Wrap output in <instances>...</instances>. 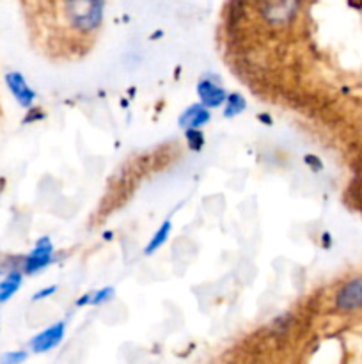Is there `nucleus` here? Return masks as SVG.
I'll use <instances>...</instances> for the list:
<instances>
[{
	"label": "nucleus",
	"mask_w": 362,
	"mask_h": 364,
	"mask_svg": "<svg viewBox=\"0 0 362 364\" xmlns=\"http://www.w3.org/2000/svg\"><path fill=\"white\" fill-rule=\"evenodd\" d=\"M66 11L71 23L80 31H92L102 20L99 0H66Z\"/></svg>",
	"instance_id": "nucleus-1"
},
{
	"label": "nucleus",
	"mask_w": 362,
	"mask_h": 364,
	"mask_svg": "<svg viewBox=\"0 0 362 364\" xmlns=\"http://www.w3.org/2000/svg\"><path fill=\"white\" fill-rule=\"evenodd\" d=\"M53 255V245L48 238H41L34 251L23 259V272L25 274H34L38 270L45 269L50 262H52Z\"/></svg>",
	"instance_id": "nucleus-2"
},
{
	"label": "nucleus",
	"mask_w": 362,
	"mask_h": 364,
	"mask_svg": "<svg viewBox=\"0 0 362 364\" xmlns=\"http://www.w3.org/2000/svg\"><path fill=\"white\" fill-rule=\"evenodd\" d=\"M336 306L343 311L362 308V277L350 281L341 288L336 297Z\"/></svg>",
	"instance_id": "nucleus-3"
},
{
	"label": "nucleus",
	"mask_w": 362,
	"mask_h": 364,
	"mask_svg": "<svg viewBox=\"0 0 362 364\" xmlns=\"http://www.w3.org/2000/svg\"><path fill=\"white\" fill-rule=\"evenodd\" d=\"M6 84H7V87H9V91L13 92L14 100H16V102L20 103L23 109H28V107L32 105L35 95H34V91L28 87V84L25 82V78L21 77L20 73H16V71H11V73H7Z\"/></svg>",
	"instance_id": "nucleus-4"
},
{
	"label": "nucleus",
	"mask_w": 362,
	"mask_h": 364,
	"mask_svg": "<svg viewBox=\"0 0 362 364\" xmlns=\"http://www.w3.org/2000/svg\"><path fill=\"white\" fill-rule=\"evenodd\" d=\"M64 338V322H59L55 323V326L48 327L46 331H43V333H39L38 336L34 338V340L31 341V348L34 352H48L52 350L53 347H57V345L62 341Z\"/></svg>",
	"instance_id": "nucleus-5"
},
{
	"label": "nucleus",
	"mask_w": 362,
	"mask_h": 364,
	"mask_svg": "<svg viewBox=\"0 0 362 364\" xmlns=\"http://www.w3.org/2000/svg\"><path fill=\"white\" fill-rule=\"evenodd\" d=\"M297 11V0H266L263 13H265L266 20L272 23H280V21L287 20L293 16Z\"/></svg>",
	"instance_id": "nucleus-6"
},
{
	"label": "nucleus",
	"mask_w": 362,
	"mask_h": 364,
	"mask_svg": "<svg viewBox=\"0 0 362 364\" xmlns=\"http://www.w3.org/2000/svg\"><path fill=\"white\" fill-rule=\"evenodd\" d=\"M199 96H201L202 105L208 107V109H213V107H220L224 102H226L227 95L219 84L212 80H202L201 84L197 85Z\"/></svg>",
	"instance_id": "nucleus-7"
},
{
	"label": "nucleus",
	"mask_w": 362,
	"mask_h": 364,
	"mask_svg": "<svg viewBox=\"0 0 362 364\" xmlns=\"http://www.w3.org/2000/svg\"><path fill=\"white\" fill-rule=\"evenodd\" d=\"M209 117L212 116H209L208 107L192 105V107H188L183 114H181L180 127L188 128V130H190V128H199V127H202V124L208 123Z\"/></svg>",
	"instance_id": "nucleus-8"
},
{
	"label": "nucleus",
	"mask_w": 362,
	"mask_h": 364,
	"mask_svg": "<svg viewBox=\"0 0 362 364\" xmlns=\"http://www.w3.org/2000/svg\"><path fill=\"white\" fill-rule=\"evenodd\" d=\"M21 272L18 270H11L9 274H6V279L0 281V304L9 301L14 294L18 291V288L21 287Z\"/></svg>",
	"instance_id": "nucleus-9"
},
{
	"label": "nucleus",
	"mask_w": 362,
	"mask_h": 364,
	"mask_svg": "<svg viewBox=\"0 0 362 364\" xmlns=\"http://www.w3.org/2000/svg\"><path fill=\"white\" fill-rule=\"evenodd\" d=\"M169 233H170V223H169V220H165V223H163V226L160 228L158 231H156L155 237H153L151 240H149V244L146 245V255H153L156 249L162 247V245L165 244Z\"/></svg>",
	"instance_id": "nucleus-10"
},
{
	"label": "nucleus",
	"mask_w": 362,
	"mask_h": 364,
	"mask_svg": "<svg viewBox=\"0 0 362 364\" xmlns=\"http://www.w3.org/2000/svg\"><path fill=\"white\" fill-rule=\"evenodd\" d=\"M245 109V100L240 95H231L226 98V110H224V116L233 117L236 114H240Z\"/></svg>",
	"instance_id": "nucleus-11"
},
{
	"label": "nucleus",
	"mask_w": 362,
	"mask_h": 364,
	"mask_svg": "<svg viewBox=\"0 0 362 364\" xmlns=\"http://www.w3.org/2000/svg\"><path fill=\"white\" fill-rule=\"evenodd\" d=\"M187 139L192 149H199L202 146V135L199 134L197 128H190V130L187 132Z\"/></svg>",
	"instance_id": "nucleus-12"
},
{
	"label": "nucleus",
	"mask_w": 362,
	"mask_h": 364,
	"mask_svg": "<svg viewBox=\"0 0 362 364\" xmlns=\"http://www.w3.org/2000/svg\"><path fill=\"white\" fill-rule=\"evenodd\" d=\"M27 359V354L25 352H11V354H6L2 358L4 363H11V364H18L21 361H25Z\"/></svg>",
	"instance_id": "nucleus-13"
},
{
	"label": "nucleus",
	"mask_w": 362,
	"mask_h": 364,
	"mask_svg": "<svg viewBox=\"0 0 362 364\" xmlns=\"http://www.w3.org/2000/svg\"><path fill=\"white\" fill-rule=\"evenodd\" d=\"M110 297H112V290H110V288H105V290L98 291V294L92 297L91 302H92V304H99V302L106 301V299H110Z\"/></svg>",
	"instance_id": "nucleus-14"
},
{
	"label": "nucleus",
	"mask_w": 362,
	"mask_h": 364,
	"mask_svg": "<svg viewBox=\"0 0 362 364\" xmlns=\"http://www.w3.org/2000/svg\"><path fill=\"white\" fill-rule=\"evenodd\" d=\"M53 291H55V287L46 288V290L38 291V295H34V301H38V299H43V297H48V295H50V294H53Z\"/></svg>",
	"instance_id": "nucleus-15"
}]
</instances>
